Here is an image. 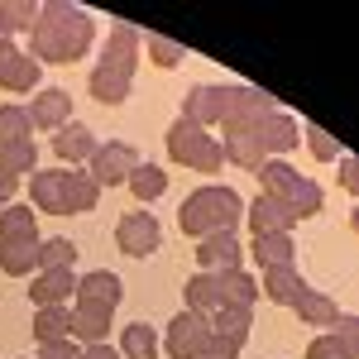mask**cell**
I'll use <instances>...</instances> for the list:
<instances>
[{
	"instance_id": "cell-33",
	"label": "cell",
	"mask_w": 359,
	"mask_h": 359,
	"mask_svg": "<svg viewBox=\"0 0 359 359\" xmlns=\"http://www.w3.org/2000/svg\"><path fill=\"white\" fill-rule=\"evenodd\" d=\"M254 177L264 182V196H273V201H283V196H287V187H292V182L302 177V172H297V168L287 163V158H269V163L259 168Z\"/></svg>"
},
{
	"instance_id": "cell-2",
	"label": "cell",
	"mask_w": 359,
	"mask_h": 359,
	"mask_svg": "<svg viewBox=\"0 0 359 359\" xmlns=\"http://www.w3.org/2000/svg\"><path fill=\"white\" fill-rule=\"evenodd\" d=\"M139 43H144V34L135 25H125V20H115L111 34H106V43H101V57H96V67H91V96L101 101V106H120V101H130V86H135V62H139Z\"/></svg>"
},
{
	"instance_id": "cell-22",
	"label": "cell",
	"mask_w": 359,
	"mask_h": 359,
	"mask_svg": "<svg viewBox=\"0 0 359 359\" xmlns=\"http://www.w3.org/2000/svg\"><path fill=\"white\" fill-rule=\"evenodd\" d=\"M216 278V292H221V306H254V297H259V283L245 273V269H221Z\"/></svg>"
},
{
	"instance_id": "cell-5",
	"label": "cell",
	"mask_w": 359,
	"mask_h": 359,
	"mask_svg": "<svg viewBox=\"0 0 359 359\" xmlns=\"http://www.w3.org/2000/svg\"><path fill=\"white\" fill-rule=\"evenodd\" d=\"M86 163H91L86 177H91L96 187H115V182H125L139 168V154H135V144H125V139H101Z\"/></svg>"
},
{
	"instance_id": "cell-30",
	"label": "cell",
	"mask_w": 359,
	"mask_h": 359,
	"mask_svg": "<svg viewBox=\"0 0 359 359\" xmlns=\"http://www.w3.org/2000/svg\"><path fill=\"white\" fill-rule=\"evenodd\" d=\"M283 206L292 211V221H302V216H321L326 196H321V187H316L311 177H297V182L287 187V196H283Z\"/></svg>"
},
{
	"instance_id": "cell-43",
	"label": "cell",
	"mask_w": 359,
	"mask_h": 359,
	"mask_svg": "<svg viewBox=\"0 0 359 359\" xmlns=\"http://www.w3.org/2000/svg\"><path fill=\"white\" fill-rule=\"evenodd\" d=\"M77 355H82L77 340H57V345H39V355H34V359H77Z\"/></svg>"
},
{
	"instance_id": "cell-15",
	"label": "cell",
	"mask_w": 359,
	"mask_h": 359,
	"mask_svg": "<svg viewBox=\"0 0 359 359\" xmlns=\"http://www.w3.org/2000/svg\"><path fill=\"white\" fill-rule=\"evenodd\" d=\"M62 177L67 168H34L29 172V196L39 211H53V216H67V196H62Z\"/></svg>"
},
{
	"instance_id": "cell-3",
	"label": "cell",
	"mask_w": 359,
	"mask_h": 359,
	"mask_svg": "<svg viewBox=\"0 0 359 359\" xmlns=\"http://www.w3.org/2000/svg\"><path fill=\"white\" fill-rule=\"evenodd\" d=\"M245 221V201L235 187H196L187 201H182V211H177V225H182V235H192V240H206V235H221V230H235V225Z\"/></svg>"
},
{
	"instance_id": "cell-17",
	"label": "cell",
	"mask_w": 359,
	"mask_h": 359,
	"mask_svg": "<svg viewBox=\"0 0 359 359\" xmlns=\"http://www.w3.org/2000/svg\"><path fill=\"white\" fill-rule=\"evenodd\" d=\"M120 297H125V287H120V278H115L111 269H91L86 278H77V302H91V306L115 311Z\"/></svg>"
},
{
	"instance_id": "cell-9",
	"label": "cell",
	"mask_w": 359,
	"mask_h": 359,
	"mask_svg": "<svg viewBox=\"0 0 359 359\" xmlns=\"http://www.w3.org/2000/svg\"><path fill=\"white\" fill-rule=\"evenodd\" d=\"M254 139H259V149H264L269 158H287V154L297 149V139H302V125L283 111V106H273V111L254 125Z\"/></svg>"
},
{
	"instance_id": "cell-26",
	"label": "cell",
	"mask_w": 359,
	"mask_h": 359,
	"mask_svg": "<svg viewBox=\"0 0 359 359\" xmlns=\"http://www.w3.org/2000/svg\"><path fill=\"white\" fill-rule=\"evenodd\" d=\"M249 259H259L264 269H287L297 259V245H292V235H254Z\"/></svg>"
},
{
	"instance_id": "cell-4",
	"label": "cell",
	"mask_w": 359,
	"mask_h": 359,
	"mask_svg": "<svg viewBox=\"0 0 359 359\" xmlns=\"http://www.w3.org/2000/svg\"><path fill=\"white\" fill-rule=\"evenodd\" d=\"M168 158H172V163H182V168H192V172H206V177H211V172H221V139L211 135V130H201V125H192V120H182V115H177V120H172V125H168Z\"/></svg>"
},
{
	"instance_id": "cell-20",
	"label": "cell",
	"mask_w": 359,
	"mask_h": 359,
	"mask_svg": "<svg viewBox=\"0 0 359 359\" xmlns=\"http://www.w3.org/2000/svg\"><path fill=\"white\" fill-rule=\"evenodd\" d=\"M292 311H297V321H306V326H316V331H331L335 321L345 316V311L335 306V297H326V292H316V287H306L302 297L292 302Z\"/></svg>"
},
{
	"instance_id": "cell-48",
	"label": "cell",
	"mask_w": 359,
	"mask_h": 359,
	"mask_svg": "<svg viewBox=\"0 0 359 359\" xmlns=\"http://www.w3.org/2000/svg\"><path fill=\"white\" fill-rule=\"evenodd\" d=\"M5 39H15V29H10V20H5V5H0V43Z\"/></svg>"
},
{
	"instance_id": "cell-25",
	"label": "cell",
	"mask_w": 359,
	"mask_h": 359,
	"mask_svg": "<svg viewBox=\"0 0 359 359\" xmlns=\"http://www.w3.org/2000/svg\"><path fill=\"white\" fill-rule=\"evenodd\" d=\"M158 331L149 326V321H130L125 331H120V359H158Z\"/></svg>"
},
{
	"instance_id": "cell-10",
	"label": "cell",
	"mask_w": 359,
	"mask_h": 359,
	"mask_svg": "<svg viewBox=\"0 0 359 359\" xmlns=\"http://www.w3.org/2000/svg\"><path fill=\"white\" fill-rule=\"evenodd\" d=\"M230 96H235V86H192V91L182 96V120H192V125H201V130H211V125H221V120H225Z\"/></svg>"
},
{
	"instance_id": "cell-16",
	"label": "cell",
	"mask_w": 359,
	"mask_h": 359,
	"mask_svg": "<svg viewBox=\"0 0 359 359\" xmlns=\"http://www.w3.org/2000/svg\"><path fill=\"white\" fill-rule=\"evenodd\" d=\"M29 297H34V306H67V297H77V273L72 269H48V273L34 278Z\"/></svg>"
},
{
	"instance_id": "cell-34",
	"label": "cell",
	"mask_w": 359,
	"mask_h": 359,
	"mask_svg": "<svg viewBox=\"0 0 359 359\" xmlns=\"http://www.w3.org/2000/svg\"><path fill=\"white\" fill-rule=\"evenodd\" d=\"M125 187L139 196V201H158V196L168 192V172L158 163H139L130 177H125Z\"/></svg>"
},
{
	"instance_id": "cell-37",
	"label": "cell",
	"mask_w": 359,
	"mask_h": 359,
	"mask_svg": "<svg viewBox=\"0 0 359 359\" xmlns=\"http://www.w3.org/2000/svg\"><path fill=\"white\" fill-rule=\"evenodd\" d=\"M321 335H326L345 359H359V316H340L331 331H321Z\"/></svg>"
},
{
	"instance_id": "cell-38",
	"label": "cell",
	"mask_w": 359,
	"mask_h": 359,
	"mask_svg": "<svg viewBox=\"0 0 359 359\" xmlns=\"http://www.w3.org/2000/svg\"><path fill=\"white\" fill-rule=\"evenodd\" d=\"M34 125H29L25 106H0V144H15V139H29Z\"/></svg>"
},
{
	"instance_id": "cell-41",
	"label": "cell",
	"mask_w": 359,
	"mask_h": 359,
	"mask_svg": "<svg viewBox=\"0 0 359 359\" xmlns=\"http://www.w3.org/2000/svg\"><path fill=\"white\" fill-rule=\"evenodd\" d=\"M240 350H245V345H240V340H230V335H206V350H201V359H240Z\"/></svg>"
},
{
	"instance_id": "cell-28",
	"label": "cell",
	"mask_w": 359,
	"mask_h": 359,
	"mask_svg": "<svg viewBox=\"0 0 359 359\" xmlns=\"http://www.w3.org/2000/svg\"><path fill=\"white\" fill-rule=\"evenodd\" d=\"M0 269L10 278H25L39 269V240H0Z\"/></svg>"
},
{
	"instance_id": "cell-47",
	"label": "cell",
	"mask_w": 359,
	"mask_h": 359,
	"mask_svg": "<svg viewBox=\"0 0 359 359\" xmlns=\"http://www.w3.org/2000/svg\"><path fill=\"white\" fill-rule=\"evenodd\" d=\"M10 201H15V182H10V177H0V211H5Z\"/></svg>"
},
{
	"instance_id": "cell-44",
	"label": "cell",
	"mask_w": 359,
	"mask_h": 359,
	"mask_svg": "<svg viewBox=\"0 0 359 359\" xmlns=\"http://www.w3.org/2000/svg\"><path fill=\"white\" fill-rule=\"evenodd\" d=\"M335 163H340V187H345V192H359V163L350 154H340Z\"/></svg>"
},
{
	"instance_id": "cell-8",
	"label": "cell",
	"mask_w": 359,
	"mask_h": 359,
	"mask_svg": "<svg viewBox=\"0 0 359 359\" xmlns=\"http://www.w3.org/2000/svg\"><path fill=\"white\" fill-rule=\"evenodd\" d=\"M273 106H278V101L269 96V91H259V86H235V96H230V111H225L221 130H225V135H254V125L273 111Z\"/></svg>"
},
{
	"instance_id": "cell-7",
	"label": "cell",
	"mask_w": 359,
	"mask_h": 359,
	"mask_svg": "<svg viewBox=\"0 0 359 359\" xmlns=\"http://www.w3.org/2000/svg\"><path fill=\"white\" fill-rule=\"evenodd\" d=\"M206 335H211V321L196 316V311H177L168 321V335H158V345H168L172 359H201L206 350Z\"/></svg>"
},
{
	"instance_id": "cell-45",
	"label": "cell",
	"mask_w": 359,
	"mask_h": 359,
	"mask_svg": "<svg viewBox=\"0 0 359 359\" xmlns=\"http://www.w3.org/2000/svg\"><path fill=\"white\" fill-rule=\"evenodd\" d=\"M306 359H345V355L335 350V345H331V340H326V335H316V340L306 345Z\"/></svg>"
},
{
	"instance_id": "cell-12",
	"label": "cell",
	"mask_w": 359,
	"mask_h": 359,
	"mask_svg": "<svg viewBox=\"0 0 359 359\" xmlns=\"http://www.w3.org/2000/svg\"><path fill=\"white\" fill-rule=\"evenodd\" d=\"M240 259H245V249H240V235H235V230H221V235H206V240H196V264H201V273L245 269Z\"/></svg>"
},
{
	"instance_id": "cell-1",
	"label": "cell",
	"mask_w": 359,
	"mask_h": 359,
	"mask_svg": "<svg viewBox=\"0 0 359 359\" xmlns=\"http://www.w3.org/2000/svg\"><path fill=\"white\" fill-rule=\"evenodd\" d=\"M96 25L72 0H48L39 5V20L29 29V57L34 62H82L91 53Z\"/></svg>"
},
{
	"instance_id": "cell-11",
	"label": "cell",
	"mask_w": 359,
	"mask_h": 359,
	"mask_svg": "<svg viewBox=\"0 0 359 359\" xmlns=\"http://www.w3.org/2000/svg\"><path fill=\"white\" fill-rule=\"evenodd\" d=\"M34 86H39V62L15 39H5L0 43V91H34Z\"/></svg>"
},
{
	"instance_id": "cell-31",
	"label": "cell",
	"mask_w": 359,
	"mask_h": 359,
	"mask_svg": "<svg viewBox=\"0 0 359 359\" xmlns=\"http://www.w3.org/2000/svg\"><path fill=\"white\" fill-rule=\"evenodd\" d=\"M206 321H211V331H216V335H230V340L245 345L249 326H254V306H216Z\"/></svg>"
},
{
	"instance_id": "cell-21",
	"label": "cell",
	"mask_w": 359,
	"mask_h": 359,
	"mask_svg": "<svg viewBox=\"0 0 359 359\" xmlns=\"http://www.w3.org/2000/svg\"><path fill=\"white\" fill-rule=\"evenodd\" d=\"M259 287H264V297H273L278 306H292L306 292L297 264H287V269H264V283H259Z\"/></svg>"
},
{
	"instance_id": "cell-42",
	"label": "cell",
	"mask_w": 359,
	"mask_h": 359,
	"mask_svg": "<svg viewBox=\"0 0 359 359\" xmlns=\"http://www.w3.org/2000/svg\"><path fill=\"white\" fill-rule=\"evenodd\" d=\"M5 20H10V29H34L39 5H34V0H15V5H5Z\"/></svg>"
},
{
	"instance_id": "cell-14",
	"label": "cell",
	"mask_w": 359,
	"mask_h": 359,
	"mask_svg": "<svg viewBox=\"0 0 359 359\" xmlns=\"http://www.w3.org/2000/svg\"><path fill=\"white\" fill-rule=\"evenodd\" d=\"M245 216H249V230L254 235H292V225H297L283 201H273V196H264V192L245 206Z\"/></svg>"
},
{
	"instance_id": "cell-35",
	"label": "cell",
	"mask_w": 359,
	"mask_h": 359,
	"mask_svg": "<svg viewBox=\"0 0 359 359\" xmlns=\"http://www.w3.org/2000/svg\"><path fill=\"white\" fill-rule=\"evenodd\" d=\"M0 240H39V225H34V206L10 201L0 211Z\"/></svg>"
},
{
	"instance_id": "cell-19",
	"label": "cell",
	"mask_w": 359,
	"mask_h": 359,
	"mask_svg": "<svg viewBox=\"0 0 359 359\" xmlns=\"http://www.w3.org/2000/svg\"><path fill=\"white\" fill-rule=\"evenodd\" d=\"M96 144H101V139L91 135L86 125H77V120H67V125H62V130L53 135V154L62 158V163H86Z\"/></svg>"
},
{
	"instance_id": "cell-46",
	"label": "cell",
	"mask_w": 359,
	"mask_h": 359,
	"mask_svg": "<svg viewBox=\"0 0 359 359\" xmlns=\"http://www.w3.org/2000/svg\"><path fill=\"white\" fill-rule=\"evenodd\" d=\"M77 359H120V350H115V345H82Z\"/></svg>"
},
{
	"instance_id": "cell-40",
	"label": "cell",
	"mask_w": 359,
	"mask_h": 359,
	"mask_svg": "<svg viewBox=\"0 0 359 359\" xmlns=\"http://www.w3.org/2000/svg\"><path fill=\"white\" fill-rule=\"evenodd\" d=\"M144 43H149V57H154L158 67H177V62L187 57V48H182L177 39H163V34H149Z\"/></svg>"
},
{
	"instance_id": "cell-27",
	"label": "cell",
	"mask_w": 359,
	"mask_h": 359,
	"mask_svg": "<svg viewBox=\"0 0 359 359\" xmlns=\"http://www.w3.org/2000/svg\"><path fill=\"white\" fill-rule=\"evenodd\" d=\"M62 196H67V216H82V211H96V201H101V187L77 172V168H67V177H62Z\"/></svg>"
},
{
	"instance_id": "cell-36",
	"label": "cell",
	"mask_w": 359,
	"mask_h": 359,
	"mask_svg": "<svg viewBox=\"0 0 359 359\" xmlns=\"http://www.w3.org/2000/svg\"><path fill=\"white\" fill-rule=\"evenodd\" d=\"M72 259H77V245L72 240H39V273H48V269H72Z\"/></svg>"
},
{
	"instance_id": "cell-24",
	"label": "cell",
	"mask_w": 359,
	"mask_h": 359,
	"mask_svg": "<svg viewBox=\"0 0 359 359\" xmlns=\"http://www.w3.org/2000/svg\"><path fill=\"white\" fill-rule=\"evenodd\" d=\"M221 158L235 168H245V172H259V168L269 163V154L259 149V139L254 135H225L221 139Z\"/></svg>"
},
{
	"instance_id": "cell-29",
	"label": "cell",
	"mask_w": 359,
	"mask_h": 359,
	"mask_svg": "<svg viewBox=\"0 0 359 359\" xmlns=\"http://www.w3.org/2000/svg\"><path fill=\"white\" fill-rule=\"evenodd\" d=\"M39 168V144L34 139H15V144H0V177H20V172H34Z\"/></svg>"
},
{
	"instance_id": "cell-32",
	"label": "cell",
	"mask_w": 359,
	"mask_h": 359,
	"mask_svg": "<svg viewBox=\"0 0 359 359\" xmlns=\"http://www.w3.org/2000/svg\"><path fill=\"white\" fill-rule=\"evenodd\" d=\"M182 297H187V311H196V316H211L221 306V292H216V278L211 273H192L187 287H182Z\"/></svg>"
},
{
	"instance_id": "cell-6",
	"label": "cell",
	"mask_w": 359,
	"mask_h": 359,
	"mask_svg": "<svg viewBox=\"0 0 359 359\" xmlns=\"http://www.w3.org/2000/svg\"><path fill=\"white\" fill-rule=\"evenodd\" d=\"M163 240V225L154 211H125L120 221H115V245L125 249L130 259H149L154 249Z\"/></svg>"
},
{
	"instance_id": "cell-13",
	"label": "cell",
	"mask_w": 359,
	"mask_h": 359,
	"mask_svg": "<svg viewBox=\"0 0 359 359\" xmlns=\"http://www.w3.org/2000/svg\"><path fill=\"white\" fill-rule=\"evenodd\" d=\"M25 111H29V125H34V130H48V135H57V130L72 120V96H67L62 86H48V91H39V96L29 101Z\"/></svg>"
},
{
	"instance_id": "cell-39",
	"label": "cell",
	"mask_w": 359,
	"mask_h": 359,
	"mask_svg": "<svg viewBox=\"0 0 359 359\" xmlns=\"http://www.w3.org/2000/svg\"><path fill=\"white\" fill-rule=\"evenodd\" d=\"M302 139H306V149H311V158H321V163H331V158L345 154V149H340V139L326 135L321 125H302Z\"/></svg>"
},
{
	"instance_id": "cell-23",
	"label": "cell",
	"mask_w": 359,
	"mask_h": 359,
	"mask_svg": "<svg viewBox=\"0 0 359 359\" xmlns=\"http://www.w3.org/2000/svg\"><path fill=\"white\" fill-rule=\"evenodd\" d=\"M34 340L39 345L72 340V306H39L34 311Z\"/></svg>"
},
{
	"instance_id": "cell-18",
	"label": "cell",
	"mask_w": 359,
	"mask_h": 359,
	"mask_svg": "<svg viewBox=\"0 0 359 359\" xmlns=\"http://www.w3.org/2000/svg\"><path fill=\"white\" fill-rule=\"evenodd\" d=\"M106 335H111V311H106V306H91V302L72 306V340H82V345H106Z\"/></svg>"
}]
</instances>
